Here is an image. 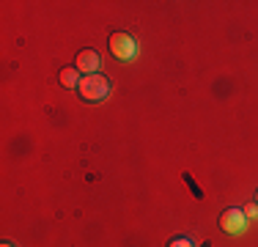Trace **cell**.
Wrapping results in <instances>:
<instances>
[{
	"mask_svg": "<svg viewBox=\"0 0 258 247\" xmlns=\"http://www.w3.org/2000/svg\"><path fill=\"white\" fill-rule=\"evenodd\" d=\"M0 247H14V244H11V242H3V244H0Z\"/></svg>",
	"mask_w": 258,
	"mask_h": 247,
	"instance_id": "obj_8",
	"label": "cell"
},
{
	"mask_svg": "<svg viewBox=\"0 0 258 247\" xmlns=\"http://www.w3.org/2000/svg\"><path fill=\"white\" fill-rule=\"evenodd\" d=\"M168 247H198V244H195L192 239H187V236H173L168 242Z\"/></svg>",
	"mask_w": 258,
	"mask_h": 247,
	"instance_id": "obj_6",
	"label": "cell"
},
{
	"mask_svg": "<svg viewBox=\"0 0 258 247\" xmlns=\"http://www.w3.org/2000/svg\"><path fill=\"white\" fill-rule=\"evenodd\" d=\"M244 225H247V217H244V212H242V209H236V206L225 209V212L220 214V228H223L225 233H231V236L242 233Z\"/></svg>",
	"mask_w": 258,
	"mask_h": 247,
	"instance_id": "obj_3",
	"label": "cell"
},
{
	"mask_svg": "<svg viewBox=\"0 0 258 247\" xmlns=\"http://www.w3.org/2000/svg\"><path fill=\"white\" fill-rule=\"evenodd\" d=\"M58 77H60V85H63V88H77V85H80V80H83V77H80V72L75 69V66H66V69H60Z\"/></svg>",
	"mask_w": 258,
	"mask_h": 247,
	"instance_id": "obj_5",
	"label": "cell"
},
{
	"mask_svg": "<svg viewBox=\"0 0 258 247\" xmlns=\"http://www.w3.org/2000/svg\"><path fill=\"white\" fill-rule=\"evenodd\" d=\"M110 52H113V58L121 60V64L135 60V55H138V41H135V36L126 33V30H115V33L110 36Z\"/></svg>",
	"mask_w": 258,
	"mask_h": 247,
	"instance_id": "obj_2",
	"label": "cell"
},
{
	"mask_svg": "<svg viewBox=\"0 0 258 247\" xmlns=\"http://www.w3.org/2000/svg\"><path fill=\"white\" fill-rule=\"evenodd\" d=\"M77 91L83 102H102L110 96V80L104 74H88V77L80 80Z\"/></svg>",
	"mask_w": 258,
	"mask_h": 247,
	"instance_id": "obj_1",
	"label": "cell"
},
{
	"mask_svg": "<svg viewBox=\"0 0 258 247\" xmlns=\"http://www.w3.org/2000/svg\"><path fill=\"white\" fill-rule=\"evenodd\" d=\"M99 52L96 49H83V52H77V60H75V69L83 74V77H88V74H96L99 72Z\"/></svg>",
	"mask_w": 258,
	"mask_h": 247,
	"instance_id": "obj_4",
	"label": "cell"
},
{
	"mask_svg": "<svg viewBox=\"0 0 258 247\" xmlns=\"http://www.w3.org/2000/svg\"><path fill=\"white\" fill-rule=\"evenodd\" d=\"M255 203H258V195H255Z\"/></svg>",
	"mask_w": 258,
	"mask_h": 247,
	"instance_id": "obj_9",
	"label": "cell"
},
{
	"mask_svg": "<svg viewBox=\"0 0 258 247\" xmlns=\"http://www.w3.org/2000/svg\"><path fill=\"white\" fill-rule=\"evenodd\" d=\"M242 212H244V217H247V220L250 217H258V203H250V206L242 209Z\"/></svg>",
	"mask_w": 258,
	"mask_h": 247,
	"instance_id": "obj_7",
	"label": "cell"
}]
</instances>
